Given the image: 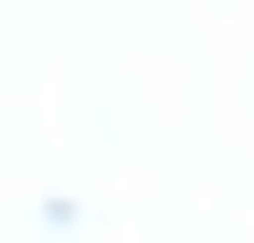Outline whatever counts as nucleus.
Returning a JSON list of instances; mask_svg holds the SVG:
<instances>
[]
</instances>
